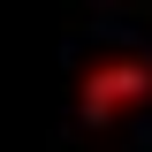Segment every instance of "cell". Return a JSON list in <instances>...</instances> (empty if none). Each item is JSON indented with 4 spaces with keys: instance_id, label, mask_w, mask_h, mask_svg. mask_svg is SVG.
<instances>
[{
    "instance_id": "6da1fadb",
    "label": "cell",
    "mask_w": 152,
    "mask_h": 152,
    "mask_svg": "<svg viewBox=\"0 0 152 152\" xmlns=\"http://www.w3.org/2000/svg\"><path fill=\"white\" fill-rule=\"evenodd\" d=\"M152 99V61L137 53H114V61H91L84 84H76V107L91 114V122H114V114H129Z\"/></svg>"
}]
</instances>
